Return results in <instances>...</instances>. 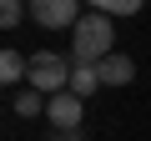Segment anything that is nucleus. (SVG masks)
I'll return each instance as SVG.
<instances>
[{
  "label": "nucleus",
  "instance_id": "obj_8",
  "mask_svg": "<svg viewBox=\"0 0 151 141\" xmlns=\"http://www.w3.org/2000/svg\"><path fill=\"white\" fill-rule=\"evenodd\" d=\"M70 91L81 96V101L96 96V91H101V70H96V65H76V70H70Z\"/></svg>",
  "mask_w": 151,
  "mask_h": 141
},
{
  "label": "nucleus",
  "instance_id": "obj_5",
  "mask_svg": "<svg viewBox=\"0 0 151 141\" xmlns=\"http://www.w3.org/2000/svg\"><path fill=\"white\" fill-rule=\"evenodd\" d=\"M96 70H101V86H131V81H136V60H131L126 50L106 55V60H101Z\"/></svg>",
  "mask_w": 151,
  "mask_h": 141
},
{
  "label": "nucleus",
  "instance_id": "obj_4",
  "mask_svg": "<svg viewBox=\"0 0 151 141\" xmlns=\"http://www.w3.org/2000/svg\"><path fill=\"white\" fill-rule=\"evenodd\" d=\"M81 111H86V101H81V96H76V91H60V96H50L45 121H50L55 131H81Z\"/></svg>",
  "mask_w": 151,
  "mask_h": 141
},
{
  "label": "nucleus",
  "instance_id": "obj_2",
  "mask_svg": "<svg viewBox=\"0 0 151 141\" xmlns=\"http://www.w3.org/2000/svg\"><path fill=\"white\" fill-rule=\"evenodd\" d=\"M70 60L60 55V50H35L30 55V91H40V96H60V91H70Z\"/></svg>",
  "mask_w": 151,
  "mask_h": 141
},
{
  "label": "nucleus",
  "instance_id": "obj_11",
  "mask_svg": "<svg viewBox=\"0 0 151 141\" xmlns=\"http://www.w3.org/2000/svg\"><path fill=\"white\" fill-rule=\"evenodd\" d=\"M50 141H86V136H81V131H55Z\"/></svg>",
  "mask_w": 151,
  "mask_h": 141
},
{
  "label": "nucleus",
  "instance_id": "obj_10",
  "mask_svg": "<svg viewBox=\"0 0 151 141\" xmlns=\"http://www.w3.org/2000/svg\"><path fill=\"white\" fill-rule=\"evenodd\" d=\"M25 20V5H20V0H5V5H0V25H5V30H15Z\"/></svg>",
  "mask_w": 151,
  "mask_h": 141
},
{
  "label": "nucleus",
  "instance_id": "obj_3",
  "mask_svg": "<svg viewBox=\"0 0 151 141\" xmlns=\"http://www.w3.org/2000/svg\"><path fill=\"white\" fill-rule=\"evenodd\" d=\"M81 5L76 0H30V20L40 25V30H76L81 25Z\"/></svg>",
  "mask_w": 151,
  "mask_h": 141
},
{
  "label": "nucleus",
  "instance_id": "obj_1",
  "mask_svg": "<svg viewBox=\"0 0 151 141\" xmlns=\"http://www.w3.org/2000/svg\"><path fill=\"white\" fill-rule=\"evenodd\" d=\"M106 55H116V30L101 10H86L70 30V65H101Z\"/></svg>",
  "mask_w": 151,
  "mask_h": 141
},
{
  "label": "nucleus",
  "instance_id": "obj_9",
  "mask_svg": "<svg viewBox=\"0 0 151 141\" xmlns=\"http://www.w3.org/2000/svg\"><path fill=\"white\" fill-rule=\"evenodd\" d=\"M96 10L111 20V15H136L141 10V0H96Z\"/></svg>",
  "mask_w": 151,
  "mask_h": 141
},
{
  "label": "nucleus",
  "instance_id": "obj_7",
  "mask_svg": "<svg viewBox=\"0 0 151 141\" xmlns=\"http://www.w3.org/2000/svg\"><path fill=\"white\" fill-rule=\"evenodd\" d=\"M45 106H50V96H40V91H30V86L10 96V111H15V116H25V121H35V116H45Z\"/></svg>",
  "mask_w": 151,
  "mask_h": 141
},
{
  "label": "nucleus",
  "instance_id": "obj_6",
  "mask_svg": "<svg viewBox=\"0 0 151 141\" xmlns=\"http://www.w3.org/2000/svg\"><path fill=\"white\" fill-rule=\"evenodd\" d=\"M25 81H30V60L5 45V50H0V86H20L25 91Z\"/></svg>",
  "mask_w": 151,
  "mask_h": 141
}]
</instances>
